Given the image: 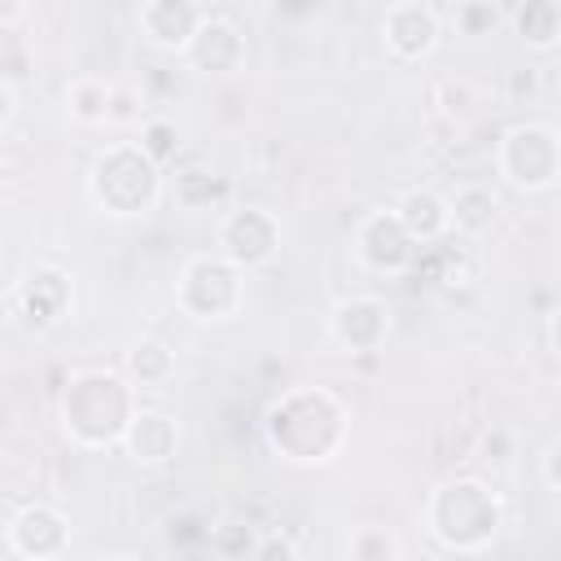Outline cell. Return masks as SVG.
I'll list each match as a JSON object with an SVG mask.
<instances>
[{"label": "cell", "mask_w": 561, "mask_h": 561, "mask_svg": "<svg viewBox=\"0 0 561 561\" xmlns=\"http://www.w3.org/2000/svg\"><path fill=\"white\" fill-rule=\"evenodd\" d=\"M456 517L465 522L460 535H456V548H473V543H482L486 535H495V526H500V504H495V495H491L482 482H447L443 495H438L434 508H430L434 535H438L447 522H456Z\"/></svg>", "instance_id": "cell-1"}, {"label": "cell", "mask_w": 561, "mask_h": 561, "mask_svg": "<svg viewBox=\"0 0 561 561\" xmlns=\"http://www.w3.org/2000/svg\"><path fill=\"white\" fill-rule=\"evenodd\" d=\"M153 162L140 153V149H110V153H101L96 158V167H92V188H96V197L114 210V202H118V188H127L123 193V206H127V215H136V210H145L149 206V197H153Z\"/></svg>", "instance_id": "cell-2"}, {"label": "cell", "mask_w": 561, "mask_h": 561, "mask_svg": "<svg viewBox=\"0 0 561 561\" xmlns=\"http://www.w3.org/2000/svg\"><path fill=\"white\" fill-rule=\"evenodd\" d=\"M500 162H504L513 184H526V188L552 184V175H557V136H552V127H517V131H508Z\"/></svg>", "instance_id": "cell-3"}, {"label": "cell", "mask_w": 561, "mask_h": 561, "mask_svg": "<svg viewBox=\"0 0 561 561\" xmlns=\"http://www.w3.org/2000/svg\"><path fill=\"white\" fill-rule=\"evenodd\" d=\"M219 241H224V250H228L232 263L254 267V263L272 259V250H276V224L263 210H237V215L224 219Z\"/></svg>", "instance_id": "cell-4"}, {"label": "cell", "mask_w": 561, "mask_h": 561, "mask_svg": "<svg viewBox=\"0 0 561 561\" xmlns=\"http://www.w3.org/2000/svg\"><path fill=\"white\" fill-rule=\"evenodd\" d=\"M386 44L399 53V57H421L434 48V35H438V13L430 4H390L386 9Z\"/></svg>", "instance_id": "cell-5"}, {"label": "cell", "mask_w": 561, "mask_h": 561, "mask_svg": "<svg viewBox=\"0 0 561 561\" xmlns=\"http://www.w3.org/2000/svg\"><path fill=\"white\" fill-rule=\"evenodd\" d=\"M202 18H206V9H197V4H171V0H153V4H145L136 13V22L145 26V35L153 44H162V48H184L193 39V31H197Z\"/></svg>", "instance_id": "cell-6"}, {"label": "cell", "mask_w": 561, "mask_h": 561, "mask_svg": "<svg viewBox=\"0 0 561 561\" xmlns=\"http://www.w3.org/2000/svg\"><path fill=\"white\" fill-rule=\"evenodd\" d=\"M359 250H364V259H368L373 267L394 272V267H403V263L412 259L416 241L403 232V224H399L394 215H373V219L359 228Z\"/></svg>", "instance_id": "cell-7"}, {"label": "cell", "mask_w": 561, "mask_h": 561, "mask_svg": "<svg viewBox=\"0 0 561 561\" xmlns=\"http://www.w3.org/2000/svg\"><path fill=\"white\" fill-rule=\"evenodd\" d=\"M184 48L206 70H232L241 61V35H237V26L224 22V18H210V13L197 22V31H193V39Z\"/></svg>", "instance_id": "cell-8"}, {"label": "cell", "mask_w": 561, "mask_h": 561, "mask_svg": "<svg viewBox=\"0 0 561 561\" xmlns=\"http://www.w3.org/2000/svg\"><path fill=\"white\" fill-rule=\"evenodd\" d=\"M394 219L403 224V232L412 241H434L447 228V202H438L434 193H408L394 210Z\"/></svg>", "instance_id": "cell-9"}, {"label": "cell", "mask_w": 561, "mask_h": 561, "mask_svg": "<svg viewBox=\"0 0 561 561\" xmlns=\"http://www.w3.org/2000/svg\"><path fill=\"white\" fill-rule=\"evenodd\" d=\"M127 430H131V456L145 460V465L167 460L171 447H175V425L167 416H158V412H136L127 421Z\"/></svg>", "instance_id": "cell-10"}, {"label": "cell", "mask_w": 561, "mask_h": 561, "mask_svg": "<svg viewBox=\"0 0 561 561\" xmlns=\"http://www.w3.org/2000/svg\"><path fill=\"white\" fill-rule=\"evenodd\" d=\"M491 219H495V197H491V188H482V184H465V188L447 202V224H456V228H465V232H482Z\"/></svg>", "instance_id": "cell-11"}, {"label": "cell", "mask_w": 561, "mask_h": 561, "mask_svg": "<svg viewBox=\"0 0 561 561\" xmlns=\"http://www.w3.org/2000/svg\"><path fill=\"white\" fill-rule=\"evenodd\" d=\"M61 307H66V280L57 272L31 276V285H26V320L31 324H53L61 316Z\"/></svg>", "instance_id": "cell-12"}, {"label": "cell", "mask_w": 561, "mask_h": 561, "mask_svg": "<svg viewBox=\"0 0 561 561\" xmlns=\"http://www.w3.org/2000/svg\"><path fill=\"white\" fill-rule=\"evenodd\" d=\"M66 101H70V114L79 123H105V114H110V83H101V79H75L70 92H66Z\"/></svg>", "instance_id": "cell-13"}, {"label": "cell", "mask_w": 561, "mask_h": 561, "mask_svg": "<svg viewBox=\"0 0 561 561\" xmlns=\"http://www.w3.org/2000/svg\"><path fill=\"white\" fill-rule=\"evenodd\" d=\"M517 26H522V35H526L535 48H552L557 26H561V13H557V4L539 0V4H526V9L517 13Z\"/></svg>", "instance_id": "cell-14"}, {"label": "cell", "mask_w": 561, "mask_h": 561, "mask_svg": "<svg viewBox=\"0 0 561 561\" xmlns=\"http://www.w3.org/2000/svg\"><path fill=\"white\" fill-rule=\"evenodd\" d=\"M351 561H394V539L386 530H359L351 539Z\"/></svg>", "instance_id": "cell-15"}, {"label": "cell", "mask_w": 561, "mask_h": 561, "mask_svg": "<svg viewBox=\"0 0 561 561\" xmlns=\"http://www.w3.org/2000/svg\"><path fill=\"white\" fill-rule=\"evenodd\" d=\"M131 368H136L145 381H158V377L171 368V355H167V346H158V342H140V346L131 351Z\"/></svg>", "instance_id": "cell-16"}, {"label": "cell", "mask_w": 561, "mask_h": 561, "mask_svg": "<svg viewBox=\"0 0 561 561\" xmlns=\"http://www.w3.org/2000/svg\"><path fill=\"white\" fill-rule=\"evenodd\" d=\"M210 548H215L224 561H232V557H241V552L250 548V530H245L241 522H224V526L210 530Z\"/></svg>", "instance_id": "cell-17"}, {"label": "cell", "mask_w": 561, "mask_h": 561, "mask_svg": "<svg viewBox=\"0 0 561 561\" xmlns=\"http://www.w3.org/2000/svg\"><path fill=\"white\" fill-rule=\"evenodd\" d=\"M171 149H175V127H171L167 118H153V123L145 127L140 153H145L149 162H158V158H171Z\"/></svg>", "instance_id": "cell-18"}, {"label": "cell", "mask_w": 561, "mask_h": 561, "mask_svg": "<svg viewBox=\"0 0 561 561\" xmlns=\"http://www.w3.org/2000/svg\"><path fill=\"white\" fill-rule=\"evenodd\" d=\"M451 22L465 26L469 35H482L486 26H495V9L491 4H456L451 9Z\"/></svg>", "instance_id": "cell-19"}, {"label": "cell", "mask_w": 561, "mask_h": 561, "mask_svg": "<svg viewBox=\"0 0 561 561\" xmlns=\"http://www.w3.org/2000/svg\"><path fill=\"white\" fill-rule=\"evenodd\" d=\"M140 110H136V92L131 88H110V123H131Z\"/></svg>", "instance_id": "cell-20"}, {"label": "cell", "mask_w": 561, "mask_h": 561, "mask_svg": "<svg viewBox=\"0 0 561 561\" xmlns=\"http://www.w3.org/2000/svg\"><path fill=\"white\" fill-rule=\"evenodd\" d=\"M259 561H294V543L280 539V535H267V539L259 543Z\"/></svg>", "instance_id": "cell-21"}, {"label": "cell", "mask_w": 561, "mask_h": 561, "mask_svg": "<svg viewBox=\"0 0 561 561\" xmlns=\"http://www.w3.org/2000/svg\"><path fill=\"white\" fill-rule=\"evenodd\" d=\"M443 101H447L443 110H456V114H460V110L469 105V88H465V83H443Z\"/></svg>", "instance_id": "cell-22"}, {"label": "cell", "mask_w": 561, "mask_h": 561, "mask_svg": "<svg viewBox=\"0 0 561 561\" xmlns=\"http://www.w3.org/2000/svg\"><path fill=\"white\" fill-rule=\"evenodd\" d=\"M13 114V88L9 83H0V123Z\"/></svg>", "instance_id": "cell-23"}, {"label": "cell", "mask_w": 561, "mask_h": 561, "mask_svg": "<svg viewBox=\"0 0 561 561\" xmlns=\"http://www.w3.org/2000/svg\"><path fill=\"white\" fill-rule=\"evenodd\" d=\"M18 18H26L22 4H4V9H0V22H18Z\"/></svg>", "instance_id": "cell-24"}, {"label": "cell", "mask_w": 561, "mask_h": 561, "mask_svg": "<svg viewBox=\"0 0 561 561\" xmlns=\"http://www.w3.org/2000/svg\"><path fill=\"white\" fill-rule=\"evenodd\" d=\"M114 561H131V557H114Z\"/></svg>", "instance_id": "cell-25"}]
</instances>
